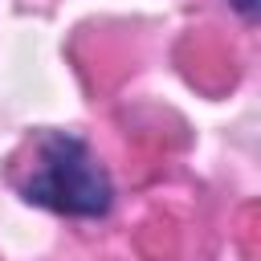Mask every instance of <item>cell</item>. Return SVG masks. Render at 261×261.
Instances as JSON below:
<instances>
[{
	"mask_svg": "<svg viewBox=\"0 0 261 261\" xmlns=\"http://www.w3.org/2000/svg\"><path fill=\"white\" fill-rule=\"evenodd\" d=\"M228 8H232V12H241L245 20L261 24V0H228Z\"/></svg>",
	"mask_w": 261,
	"mask_h": 261,
	"instance_id": "obj_2",
	"label": "cell"
},
{
	"mask_svg": "<svg viewBox=\"0 0 261 261\" xmlns=\"http://www.w3.org/2000/svg\"><path fill=\"white\" fill-rule=\"evenodd\" d=\"M24 204L49 208L57 216L98 220L114 208V184L102 159L90 151L86 139L69 130H45L33 151L29 175L16 184Z\"/></svg>",
	"mask_w": 261,
	"mask_h": 261,
	"instance_id": "obj_1",
	"label": "cell"
}]
</instances>
